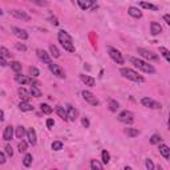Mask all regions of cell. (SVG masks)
I'll use <instances>...</instances> for the list:
<instances>
[{
	"label": "cell",
	"instance_id": "cell-32",
	"mask_svg": "<svg viewBox=\"0 0 170 170\" xmlns=\"http://www.w3.org/2000/svg\"><path fill=\"white\" fill-rule=\"evenodd\" d=\"M24 134H27L24 126H21V125L16 126V137H18V138H23V137H24Z\"/></svg>",
	"mask_w": 170,
	"mask_h": 170
},
{
	"label": "cell",
	"instance_id": "cell-12",
	"mask_svg": "<svg viewBox=\"0 0 170 170\" xmlns=\"http://www.w3.org/2000/svg\"><path fill=\"white\" fill-rule=\"evenodd\" d=\"M12 32L16 37L21 39V40H27L28 39V32L25 29H21V28H19V27H12Z\"/></svg>",
	"mask_w": 170,
	"mask_h": 170
},
{
	"label": "cell",
	"instance_id": "cell-36",
	"mask_svg": "<svg viewBox=\"0 0 170 170\" xmlns=\"http://www.w3.org/2000/svg\"><path fill=\"white\" fill-rule=\"evenodd\" d=\"M29 75L32 76V77H39V76H40V70L36 67H29Z\"/></svg>",
	"mask_w": 170,
	"mask_h": 170
},
{
	"label": "cell",
	"instance_id": "cell-50",
	"mask_svg": "<svg viewBox=\"0 0 170 170\" xmlns=\"http://www.w3.org/2000/svg\"><path fill=\"white\" fill-rule=\"evenodd\" d=\"M51 20H52V23L55 25H59V21H57V19H56V18H51Z\"/></svg>",
	"mask_w": 170,
	"mask_h": 170
},
{
	"label": "cell",
	"instance_id": "cell-7",
	"mask_svg": "<svg viewBox=\"0 0 170 170\" xmlns=\"http://www.w3.org/2000/svg\"><path fill=\"white\" fill-rule=\"evenodd\" d=\"M137 52H138V55H140L141 57L146 59V60H152V61H157L158 60V56L155 55V53H153L152 51H149V49H145V48H138Z\"/></svg>",
	"mask_w": 170,
	"mask_h": 170
},
{
	"label": "cell",
	"instance_id": "cell-51",
	"mask_svg": "<svg viewBox=\"0 0 170 170\" xmlns=\"http://www.w3.org/2000/svg\"><path fill=\"white\" fill-rule=\"evenodd\" d=\"M0 116H1V117H0V121H4V110H1V112H0Z\"/></svg>",
	"mask_w": 170,
	"mask_h": 170
},
{
	"label": "cell",
	"instance_id": "cell-30",
	"mask_svg": "<svg viewBox=\"0 0 170 170\" xmlns=\"http://www.w3.org/2000/svg\"><path fill=\"white\" fill-rule=\"evenodd\" d=\"M118 108H120V104H118L116 100H110L109 101V110H110V112H113V113L117 112Z\"/></svg>",
	"mask_w": 170,
	"mask_h": 170
},
{
	"label": "cell",
	"instance_id": "cell-19",
	"mask_svg": "<svg viewBox=\"0 0 170 170\" xmlns=\"http://www.w3.org/2000/svg\"><path fill=\"white\" fill-rule=\"evenodd\" d=\"M80 78H81V81H83L85 85H88V86H95V84H96L95 78L90 77V76H88V75H81Z\"/></svg>",
	"mask_w": 170,
	"mask_h": 170
},
{
	"label": "cell",
	"instance_id": "cell-27",
	"mask_svg": "<svg viewBox=\"0 0 170 170\" xmlns=\"http://www.w3.org/2000/svg\"><path fill=\"white\" fill-rule=\"evenodd\" d=\"M125 133L129 137H137L138 134H140V130L134 129V128H126L125 129Z\"/></svg>",
	"mask_w": 170,
	"mask_h": 170
},
{
	"label": "cell",
	"instance_id": "cell-13",
	"mask_svg": "<svg viewBox=\"0 0 170 170\" xmlns=\"http://www.w3.org/2000/svg\"><path fill=\"white\" fill-rule=\"evenodd\" d=\"M36 53H37V57L40 59L42 63H45V64H51V63H52V61H51L49 53H47L44 49H37V51H36Z\"/></svg>",
	"mask_w": 170,
	"mask_h": 170
},
{
	"label": "cell",
	"instance_id": "cell-38",
	"mask_svg": "<svg viewBox=\"0 0 170 170\" xmlns=\"http://www.w3.org/2000/svg\"><path fill=\"white\" fill-rule=\"evenodd\" d=\"M27 149H28V144L25 142V141H20V142H19V152L25 153L27 152Z\"/></svg>",
	"mask_w": 170,
	"mask_h": 170
},
{
	"label": "cell",
	"instance_id": "cell-18",
	"mask_svg": "<svg viewBox=\"0 0 170 170\" xmlns=\"http://www.w3.org/2000/svg\"><path fill=\"white\" fill-rule=\"evenodd\" d=\"M128 13H129L132 18H134V19H141V18H142V12H141L138 8H136V7H129V8H128Z\"/></svg>",
	"mask_w": 170,
	"mask_h": 170
},
{
	"label": "cell",
	"instance_id": "cell-22",
	"mask_svg": "<svg viewBox=\"0 0 170 170\" xmlns=\"http://www.w3.org/2000/svg\"><path fill=\"white\" fill-rule=\"evenodd\" d=\"M18 93H19V96H20V98H23L24 101H28V98L31 97V92H28V90L23 86L18 89Z\"/></svg>",
	"mask_w": 170,
	"mask_h": 170
},
{
	"label": "cell",
	"instance_id": "cell-49",
	"mask_svg": "<svg viewBox=\"0 0 170 170\" xmlns=\"http://www.w3.org/2000/svg\"><path fill=\"white\" fill-rule=\"evenodd\" d=\"M0 63H1V67H5V65H7V63H5V57H3V56H1V60H0Z\"/></svg>",
	"mask_w": 170,
	"mask_h": 170
},
{
	"label": "cell",
	"instance_id": "cell-9",
	"mask_svg": "<svg viewBox=\"0 0 170 170\" xmlns=\"http://www.w3.org/2000/svg\"><path fill=\"white\" fill-rule=\"evenodd\" d=\"M141 104L146 108H150V109H160L161 108V104H158L157 101H154L153 98L150 97H144L141 98Z\"/></svg>",
	"mask_w": 170,
	"mask_h": 170
},
{
	"label": "cell",
	"instance_id": "cell-25",
	"mask_svg": "<svg viewBox=\"0 0 170 170\" xmlns=\"http://www.w3.org/2000/svg\"><path fill=\"white\" fill-rule=\"evenodd\" d=\"M31 96H33V97H40L41 96V92L40 89H39V85H31Z\"/></svg>",
	"mask_w": 170,
	"mask_h": 170
},
{
	"label": "cell",
	"instance_id": "cell-20",
	"mask_svg": "<svg viewBox=\"0 0 170 170\" xmlns=\"http://www.w3.org/2000/svg\"><path fill=\"white\" fill-rule=\"evenodd\" d=\"M160 153L163 155V158L166 160H170V148L165 144H161L160 145Z\"/></svg>",
	"mask_w": 170,
	"mask_h": 170
},
{
	"label": "cell",
	"instance_id": "cell-23",
	"mask_svg": "<svg viewBox=\"0 0 170 170\" xmlns=\"http://www.w3.org/2000/svg\"><path fill=\"white\" fill-rule=\"evenodd\" d=\"M56 113H57V116L60 118H63V120H68V113H67V110H65L63 106H57V108H56Z\"/></svg>",
	"mask_w": 170,
	"mask_h": 170
},
{
	"label": "cell",
	"instance_id": "cell-6",
	"mask_svg": "<svg viewBox=\"0 0 170 170\" xmlns=\"http://www.w3.org/2000/svg\"><path fill=\"white\" fill-rule=\"evenodd\" d=\"M81 95H83L84 100L86 101L88 104H90V105H93V106H98V105H100V101H98V98L96 97L92 92H89V90H83V93H81Z\"/></svg>",
	"mask_w": 170,
	"mask_h": 170
},
{
	"label": "cell",
	"instance_id": "cell-29",
	"mask_svg": "<svg viewBox=\"0 0 170 170\" xmlns=\"http://www.w3.org/2000/svg\"><path fill=\"white\" fill-rule=\"evenodd\" d=\"M90 168H92L93 170H103V163L101 162H98L97 160H92L90 161Z\"/></svg>",
	"mask_w": 170,
	"mask_h": 170
},
{
	"label": "cell",
	"instance_id": "cell-16",
	"mask_svg": "<svg viewBox=\"0 0 170 170\" xmlns=\"http://www.w3.org/2000/svg\"><path fill=\"white\" fill-rule=\"evenodd\" d=\"M13 137V126L8 125L4 128V132H3V140L4 141H11Z\"/></svg>",
	"mask_w": 170,
	"mask_h": 170
},
{
	"label": "cell",
	"instance_id": "cell-5",
	"mask_svg": "<svg viewBox=\"0 0 170 170\" xmlns=\"http://www.w3.org/2000/svg\"><path fill=\"white\" fill-rule=\"evenodd\" d=\"M108 53H109L110 59H112L114 63H117V64H124L122 53H121L120 51H117L116 48H113V47H108Z\"/></svg>",
	"mask_w": 170,
	"mask_h": 170
},
{
	"label": "cell",
	"instance_id": "cell-15",
	"mask_svg": "<svg viewBox=\"0 0 170 170\" xmlns=\"http://www.w3.org/2000/svg\"><path fill=\"white\" fill-rule=\"evenodd\" d=\"M67 113H68V120H70V121H76V120H77L78 112L73 106L67 105Z\"/></svg>",
	"mask_w": 170,
	"mask_h": 170
},
{
	"label": "cell",
	"instance_id": "cell-31",
	"mask_svg": "<svg viewBox=\"0 0 170 170\" xmlns=\"http://www.w3.org/2000/svg\"><path fill=\"white\" fill-rule=\"evenodd\" d=\"M49 52H51V55L53 56V57H60V51L57 49V47H56V45H49Z\"/></svg>",
	"mask_w": 170,
	"mask_h": 170
},
{
	"label": "cell",
	"instance_id": "cell-17",
	"mask_svg": "<svg viewBox=\"0 0 170 170\" xmlns=\"http://www.w3.org/2000/svg\"><path fill=\"white\" fill-rule=\"evenodd\" d=\"M150 32H152V35H153V36L160 35V33L162 32V27H161L160 23H157V21H152V24H150Z\"/></svg>",
	"mask_w": 170,
	"mask_h": 170
},
{
	"label": "cell",
	"instance_id": "cell-45",
	"mask_svg": "<svg viewBox=\"0 0 170 170\" xmlns=\"http://www.w3.org/2000/svg\"><path fill=\"white\" fill-rule=\"evenodd\" d=\"M53 125H55V121H53L52 118H48L47 120V126L51 129V128H53Z\"/></svg>",
	"mask_w": 170,
	"mask_h": 170
},
{
	"label": "cell",
	"instance_id": "cell-48",
	"mask_svg": "<svg viewBox=\"0 0 170 170\" xmlns=\"http://www.w3.org/2000/svg\"><path fill=\"white\" fill-rule=\"evenodd\" d=\"M33 3H36V4H39V5H47V3L45 1H40V0H32Z\"/></svg>",
	"mask_w": 170,
	"mask_h": 170
},
{
	"label": "cell",
	"instance_id": "cell-37",
	"mask_svg": "<svg viewBox=\"0 0 170 170\" xmlns=\"http://www.w3.org/2000/svg\"><path fill=\"white\" fill-rule=\"evenodd\" d=\"M101 157H103V162L104 163H108L110 161V154H109V152H106V150H103Z\"/></svg>",
	"mask_w": 170,
	"mask_h": 170
},
{
	"label": "cell",
	"instance_id": "cell-47",
	"mask_svg": "<svg viewBox=\"0 0 170 170\" xmlns=\"http://www.w3.org/2000/svg\"><path fill=\"white\" fill-rule=\"evenodd\" d=\"M163 20L166 21L168 25H170V15H163Z\"/></svg>",
	"mask_w": 170,
	"mask_h": 170
},
{
	"label": "cell",
	"instance_id": "cell-46",
	"mask_svg": "<svg viewBox=\"0 0 170 170\" xmlns=\"http://www.w3.org/2000/svg\"><path fill=\"white\" fill-rule=\"evenodd\" d=\"M4 162H5V154H4V152H1L0 153V165H3Z\"/></svg>",
	"mask_w": 170,
	"mask_h": 170
},
{
	"label": "cell",
	"instance_id": "cell-26",
	"mask_svg": "<svg viewBox=\"0 0 170 170\" xmlns=\"http://www.w3.org/2000/svg\"><path fill=\"white\" fill-rule=\"evenodd\" d=\"M140 5H141V8H145V10H150V11H157V10H158V8H157V5L152 4V3L141 1V3H140Z\"/></svg>",
	"mask_w": 170,
	"mask_h": 170
},
{
	"label": "cell",
	"instance_id": "cell-2",
	"mask_svg": "<svg viewBox=\"0 0 170 170\" xmlns=\"http://www.w3.org/2000/svg\"><path fill=\"white\" fill-rule=\"evenodd\" d=\"M120 73L122 75V77H125L130 81H134V83H144V81H145V78H144L142 76L138 75L136 70L130 69V68H121Z\"/></svg>",
	"mask_w": 170,
	"mask_h": 170
},
{
	"label": "cell",
	"instance_id": "cell-1",
	"mask_svg": "<svg viewBox=\"0 0 170 170\" xmlns=\"http://www.w3.org/2000/svg\"><path fill=\"white\" fill-rule=\"evenodd\" d=\"M59 41L61 42V45H63V48L65 51H68V52H75V44H73V40L72 37H70V35L68 32H65V31H59Z\"/></svg>",
	"mask_w": 170,
	"mask_h": 170
},
{
	"label": "cell",
	"instance_id": "cell-34",
	"mask_svg": "<svg viewBox=\"0 0 170 170\" xmlns=\"http://www.w3.org/2000/svg\"><path fill=\"white\" fill-rule=\"evenodd\" d=\"M40 109H41L42 113H45V114H51V113H52V110H53L52 108L48 105V104H41V105H40Z\"/></svg>",
	"mask_w": 170,
	"mask_h": 170
},
{
	"label": "cell",
	"instance_id": "cell-10",
	"mask_svg": "<svg viewBox=\"0 0 170 170\" xmlns=\"http://www.w3.org/2000/svg\"><path fill=\"white\" fill-rule=\"evenodd\" d=\"M11 15H12L13 18L19 19V20H23V21H29L31 20L29 15H27V13L21 10H12L11 11Z\"/></svg>",
	"mask_w": 170,
	"mask_h": 170
},
{
	"label": "cell",
	"instance_id": "cell-4",
	"mask_svg": "<svg viewBox=\"0 0 170 170\" xmlns=\"http://www.w3.org/2000/svg\"><path fill=\"white\" fill-rule=\"evenodd\" d=\"M117 118L120 122H124V124H126V125H130V124L134 122V114H133L130 110H122V112L117 116Z\"/></svg>",
	"mask_w": 170,
	"mask_h": 170
},
{
	"label": "cell",
	"instance_id": "cell-44",
	"mask_svg": "<svg viewBox=\"0 0 170 170\" xmlns=\"http://www.w3.org/2000/svg\"><path fill=\"white\" fill-rule=\"evenodd\" d=\"M81 122H83V126H84V128H89V120H88L86 117H83Z\"/></svg>",
	"mask_w": 170,
	"mask_h": 170
},
{
	"label": "cell",
	"instance_id": "cell-35",
	"mask_svg": "<svg viewBox=\"0 0 170 170\" xmlns=\"http://www.w3.org/2000/svg\"><path fill=\"white\" fill-rule=\"evenodd\" d=\"M161 141H162V138H161L158 134H153L152 138H150V144H152V145H157V144H160Z\"/></svg>",
	"mask_w": 170,
	"mask_h": 170
},
{
	"label": "cell",
	"instance_id": "cell-24",
	"mask_svg": "<svg viewBox=\"0 0 170 170\" xmlns=\"http://www.w3.org/2000/svg\"><path fill=\"white\" fill-rule=\"evenodd\" d=\"M32 160H33V157H32V154H29V153H27V154L24 155V158H23V163H24L25 168H29V166L32 165Z\"/></svg>",
	"mask_w": 170,
	"mask_h": 170
},
{
	"label": "cell",
	"instance_id": "cell-40",
	"mask_svg": "<svg viewBox=\"0 0 170 170\" xmlns=\"http://www.w3.org/2000/svg\"><path fill=\"white\" fill-rule=\"evenodd\" d=\"M0 53H1L3 57H12L11 52H10V51H8L5 47H1V48H0Z\"/></svg>",
	"mask_w": 170,
	"mask_h": 170
},
{
	"label": "cell",
	"instance_id": "cell-3",
	"mask_svg": "<svg viewBox=\"0 0 170 170\" xmlns=\"http://www.w3.org/2000/svg\"><path fill=\"white\" fill-rule=\"evenodd\" d=\"M129 60H130V63L134 65L136 68L141 69L142 72H145V73H155V68L153 67L152 64H148L146 61L140 60V59H137V57H130Z\"/></svg>",
	"mask_w": 170,
	"mask_h": 170
},
{
	"label": "cell",
	"instance_id": "cell-28",
	"mask_svg": "<svg viewBox=\"0 0 170 170\" xmlns=\"http://www.w3.org/2000/svg\"><path fill=\"white\" fill-rule=\"evenodd\" d=\"M11 68H12V70L13 72H16V73H20L21 72V64L19 63V61H11Z\"/></svg>",
	"mask_w": 170,
	"mask_h": 170
},
{
	"label": "cell",
	"instance_id": "cell-33",
	"mask_svg": "<svg viewBox=\"0 0 170 170\" xmlns=\"http://www.w3.org/2000/svg\"><path fill=\"white\" fill-rule=\"evenodd\" d=\"M160 53L170 63V51L169 49H166L165 47H160Z\"/></svg>",
	"mask_w": 170,
	"mask_h": 170
},
{
	"label": "cell",
	"instance_id": "cell-39",
	"mask_svg": "<svg viewBox=\"0 0 170 170\" xmlns=\"http://www.w3.org/2000/svg\"><path fill=\"white\" fill-rule=\"evenodd\" d=\"M52 149L56 150V152H59V150L63 149V142H60V141H55V142H52Z\"/></svg>",
	"mask_w": 170,
	"mask_h": 170
},
{
	"label": "cell",
	"instance_id": "cell-11",
	"mask_svg": "<svg viewBox=\"0 0 170 170\" xmlns=\"http://www.w3.org/2000/svg\"><path fill=\"white\" fill-rule=\"evenodd\" d=\"M77 4L81 10L86 11L96 7V0H77Z\"/></svg>",
	"mask_w": 170,
	"mask_h": 170
},
{
	"label": "cell",
	"instance_id": "cell-52",
	"mask_svg": "<svg viewBox=\"0 0 170 170\" xmlns=\"http://www.w3.org/2000/svg\"><path fill=\"white\" fill-rule=\"evenodd\" d=\"M168 125H169V128H170V112H169V121H168Z\"/></svg>",
	"mask_w": 170,
	"mask_h": 170
},
{
	"label": "cell",
	"instance_id": "cell-8",
	"mask_svg": "<svg viewBox=\"0 0 170 170\" xmlns=\"http://www.w3.org/2000/svg\"><path fill=\"white\" fill-rule=\"evenodd\" d=\"M48 65H49V70L56 76V77H59V78H65V70H64L59 64L51 63V64H48Z\"/></svg>",
	"mask_w": 170,
	"mask_h": 170
},
{
	"label": "cell",
	"instance_id": "cell-41",
	"mask_svg": "<svg viewBox=\"0 0 170 170\" xmlns=\"http://www.w3.org/2000/svg\"><path fill=\"white\" fill-rule=\"evenodd\" d=\"M145 166H146V169L148 170H153V169H155V166H154V163L152 162V160H146V162H145Z\"/></svg>",
	"mask_w": 170,
	"mask_h": 170
},
{
	"label": "cell",
	"instance_id": "cell-43",
	"mask_svg": "<svg viewBox=\"0 0 170 170\" xmlns=\"http://www.w3.org/2000/svg\"><path fill=\"white\" fill-rule=\"evenodd\" d=\"M16 49H19V51H23V52H25V51H27V47H25L24 44H16Z\"/></svg>",
	"mask_w": 170,
	"mask_h": 170
},
{
	"label": "cell",
	"instance_id": "cell-21",
	"mask_svg": "<svg viewBox=\"0 0 170 170\" xmlns=\"http://www.w3.org/2000/svg\"><path fill=\"white\" fill-rule=\"evenodd\" d=\"M19 109L21 110V112H31V110H33V106L31 105L28 101H24L23 100L20 104H19Z\"/></svg>",
	"mask_w": 170,
	"mask_h": 170
},
{
	"label": "cell",
	"instance_id": "cell-14",
	"mask_svg": "<svg viewBox=\"0 0 170 170\" xmlns=\"http://www.w3.org/2000/svg\"><path fill=\"white\" fill-rule=\"evenodd\" d=\"M27 138H28V142L32 146L37 144V137H36V132L33 128H29V129L27 130Z\"/></svg>",
	"mask_w": 170,
	"mask_h": 170
},
{
	"label": "cell",
	"instance_id": "cell-42",
	"mask_svg": "<svg viewBox=\"0 0 170 170\" xmlns=\"http://www.w3.org/2000/svg\"><path fill=\"white\" fill-rule=\"evenodd\" d=\"M4 150H5V153H7V155H10V157H12L13 155V150H12V146L11 145H5Z\"/></svg>",
	"mask_w": 170,
	"mask_h": 170
}]
</instances>
